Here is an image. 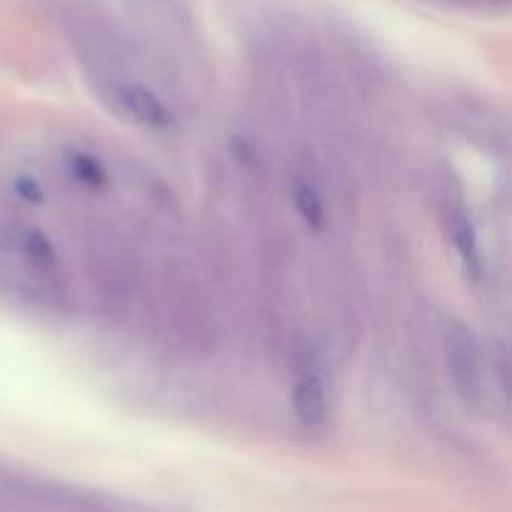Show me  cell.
I'll use <instances>...</instances> for the list:
<instances>
[{
	"label": "cell",
	"mask_w": 512,
	"mask_h": 512,
	"mask_svg": "<svg viewBox=\"0 0 512 512\" xmlns=\"http://www.w3.org/2000/svg\"><path fill=\"white\" fill-rule=\"evenodd\" d=\"M20 250H23L25 263L33 270H38V273H50L55 268V263H58L53 243L40 230H28L23 235V240H20Z\"/></svg>",
	"instance_id": "52a82bcc"
},
{
	"label": "cell",
	"mask_w": 512,
	"mask_h": 512,
	"mask_svg": "<svg viewBox=\"0 0 512 512\" xmlns=\"http://www.w3.org/2000/svg\"><path fill=\"white\" fill-rule=\"evenodd\" d=\"M115 100H118L120 108L130 115L133 120H138L140 125L150 130H168L173 128V113L168 110V105L158 98L150 88L140 83H123L115 88Z\"/></svg>",
	"instance_id": "7a4b0ae2"
},
{
	"label": "cell",
	"mask_w": 512,
	"mask_h": 512,
	"mask_svg": "<svg viewBox=\"0 0 512 512\" xmlns=\"http://www.w3.org/2000/svg\"><path fill=\"white\" fill-rule=\"evenodd\" d=\"M13 195L28 205H40L45 200V188L33 175H18L13 180Z\"/></svg>",
	"instance_id": "ba28073f"
},
{
	"label": "cell",
	"mask_w": 512,
	"mask_h": 512,
	"mask_svg": "<svg viewBox=\"0 0 512 512\" xmlns=\"http://www.w3.org/2000/svg\"><path fill=\"white\" fill-rule=\"evenodd\" d=\"M65 163H68L70 175L78 183H83L85 188L103 190L108 185V170L93 155L83 153V150H70V153H65Z\"/></svg>",
	"instance_id": "8992f818"
},
{
	"label": "cell",
	"mask_w": 512,
	"mask_h": 512,
	"mask_svg": "<svg viewBox=\"0 0 512 512\" xmlns=\"http://www.w3.org/2000/svg\"><path fill=\"white\" fill-rule=\"evenodd\" d=\"M445 223H448L450 240H453L455 250H458L460 260H463L465 270L475 278H483L485 265H483V253H480L478 235H475V225L470 220V215L463 208H450L445 213Z\"/></svg>",
	"instance_id": "3957f363"
},
{
	"label": "cell",
	"mask_w": 512,
	"mask_h": 512,
	"mask_svg": "<svg viewBox=\"0 0 512 512\" xmlns=\"http://www.w3.org/2000/svg\"><path fill=\"white\" fill-rule=\"evenodd\" d=\"M293 203L298 215L303 218V223L308 225L310 230H323L325 223H328V215H325V205L323 198H320L318 190L303 178H295L293 183Z\"/></svg>",
	"instance_id": "5b68a950"
},
{
	"label": "cell",
	"mask_w": 512,
	"mask_h": 512,
	"mask_svg": "<svg viewBox=\"0 0 512 512\" xmlns=\"http://www.w3.org/2000/svg\"><path fill=\"white\" fill-rule=\"evenodd\" d=\"M448 360L453 378L460 390L468 393L473 385L475 373H478V363H475V343L470 340L468 330H450L448 335Z\"/></svg>",
	"instance_id": "277c9868"
},
{
	"label": "cell",
	"mask_w": 512,
	"mask_h": 512,
	"mask_svg": "<svg viewBox=\"0 0 512 512\" xmlns=\"http://www.w3.org/2000/svg\"><path fill=\"white\" fill-rule=\"evenodd\" d=\"M230 155H233L240 165H245V168H258L260 163L255 145L250 143L248 138H240V135L230 138Z\"/></svg>",
	"instance_id": "9c48e42d"
},
{
	"label": "cell",
	"mask_w": 512,
	"mask_h": 512,
	"mask_svg": "<svg viewBox=\"0 0 512 512\" xmlns=\"http://www.w3.org/2000/svg\"><path fill=\"white\" fill-rule=\"evenodd\" d=\"M293 410L300 425L308 430L323 428L328 420V398H325V383L320 378L318 365L305 355L295 365V383H293Z\"/></svg>",
	"instance_id": "6da1fadb"
}]
</instances>
